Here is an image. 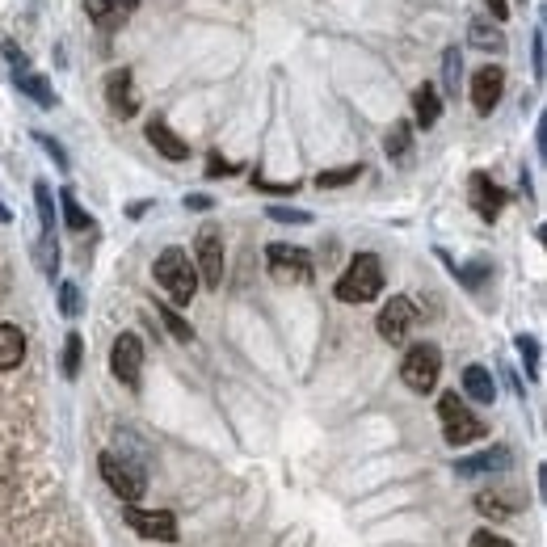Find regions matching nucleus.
Returning a JSON list of instances; mask_svg holds the SVG:
<instances>
[{
	"mask_svg": "<svg viewBox=\"0 0 547 547\" xmlns=\"http://www.w3.org/2000/svg\"><path fill=\"white\" fill-rule=\"evenodd\" d=\"M156 282H160V291H165L173 303H190L198 295V270H194V261L186 249H165L156 257V266H152Z\"/></svg>",
	"mask_w": 547,
	"mask_h": 547,
	"instance_id": "1",
	"label": "nucleus"
},
{
	"mask_svg": "<svg viewBox=\"0 0 547 547\" xmlns=\"http://www.w3.org/2000/svg\"><path fill=\"white\" fill-rule=\"evenodd\" d=\"M379 291H383V266L375 253H358L333 287V295L341 303H371V299H379Z\"/></svg>",
	"mask_w": 547,
	"mask_h": 547,
	"instance_id": "2",
	"label": "nucleus"
},
{
	"mask_svg": "<svg viewBox=\"0 0 547 547\" xmlns=\"http://www.w3.org/2000/svg\"><path fill=\"white\" fill-rule=\"evenodd\" d=\"M438 417H442V438H447L451 447H472V442H480L484 430H489V425L459 400V392H447L438 400Z\"/></svg>",
	"mask_w": 547,
	"mask_h": 547,
	"instance_id": "3",
	"label": "nucleus"
},
{
	"mask_svg": "<svg viewBox=\"0 0 547 547\" xmlns=\"http://www.w3.org/2000/svg\"><path fill=\"white\" fill-rule=\"evenodd\" d=\"M438 375H442V350L434 346V341H417V346H409V354H404V362H400L404 388L425 396V392L438 388Z\"/></svg>",
	"mask_w": 547,
	"mask_h": 547,
	"instance_id": "4",
	"label": "nucleus"
},
{
	"mask_svg": "<svg viewBox=\"0 0 547 547\" xmlns=\"http://www.w3.org/2000/svg\"><path fill=\"white\" fill-rule=\"evenodd\" d=\"M97 463H101V480H106L110 489H114V497H123L127 505H131L135 497H144V493H148V472L139 468L135 459H118V455L106 451Z\"/></svg>",
	"mask_w": 547,
	"mask_h": 547,
	"instance_id": "5",
	"label": "nucleus"
},
{
	"mask_svg": "<svg viewBox=\"0 0 547 547\" xmlns=\"http://www.w3.org/2000/svg\"><path fill=\"white\" fill-rule=\"evenodd\" d=\"M110 371L123 388L139 392V379H144V341L135 333H118L110 346Z\"/></svg>",
	"mask_w": 547,
	"mask_h": 547,
	"instance_id": "6",
	"label": "nucleus"
},
{
	"mask_svg": "<svg viewBox=\"0 0 547 547\" xmlns=\"http://www.w3.org/2000/svg\"><path fill=\"white\" fill-rule=\"evenodd\" d=\"M194 257H198V278L207 287H224V232L215 224H202L198 240H194Z\"/></svg>",
	"mask_w": 547,
	"mask_h": 547,
	"instance_id": "7",
	"label": "nucleus"
},
{
	"mask_svg": "<svg viewBox=\"0 0 547 547\" xmlns=\"http://www.w3.org/2000/svg\"><path fill=\"white\" fill-rule=\"evenodd\" d=\"M266 266L278 282H312V253L299 245H266Z\"/></svg>",
	"mask_w": 547,
	"mask_h": 547,
	"instance_id": "8",
	"label": "nucleus"
},
{
	"mask_svg": "<svg viewBox=\"0 0 547 547\" xmlns=\"http://www.w3.org/2000/svg\"><path fill=\"white\" fill-rule=\"evenodd\" d=\"M123 518H127V526L135 535H144V539H156V543H177V518L169 514V510H139V505L131 501L127 510H123Z\"/></svg>",
	"mask_w": 547,
	"mask_h": 547,
	"instance_id": "9",
	"label": "nucleus"
},
{
	"mask_svg": "<svg viewBox=\"0 0 547 547\" xmlns=\"http://www.w3.org/2000/svg\"><path fill=\"white\" fill-rule=\"evenodd\" d=\"M413 320H417L413 299H409V295H392V299H388V303H383V308H379L375 329H379V337H383V341H392V346H400V341L409 337Z\"/></svg>",
	"mask_w": 547,
	"mask_h": 547,
	"instance_id": "10",
	"label": "nucleus"
},
{
	"mask_svg": "<svg viewBox=\"0 0 547 547\" xmlns=\"http://www.w3.org/2000/svg\"><path fill=\"white\" fill-rule=\"evenodd\" d=\"M468 202H472V211L484 219V224H493V219L501 215V207L510 202V194H505L489 173H472V181H468Z\"/></svg>",
	"mask_w": 547,
	"mask_h": 547,
	"instance_id": "11",
	"label": "nucleus"
},
{
	"mask_svg": "<svg viewBox=\"0 0 547 547\" xmlns=\"http://www.w3.org/2000/svg\"><path fill=\"white\" fill-rule=\"evenodd\" d=\"M505 97V68L497 64H484L476 76H472V106L476 114H493Z\"/></svg>",
	"mask_w": 547,
	"mask_h": 547,
	"instance_id": "12",
	"label": "nucleus"
},
{
	"mask_svg": "<svg viewBox=\"0 0 547 547\" xmlns=\"http://www.w3.org/2000/svg\"><path fill=\"white\" fill-rule=\"evenodd\" d=\"M139 9V0H85V13L89 22L101 30V34H114L127 26V17Z\"/></svg>",
	"mask_w": 547,
	"mask_h": 547,
	"instance_id": "13",
	"label": "nucleus"
},
{
	"mask_svg": "<svg viewBox=\"0 0 547 547\" xmlns=\"http://www.w3.org/2000/svg\"><path fill=\"white\" fill-rule=\"evenodd\" d=\"M106 101L118 118H135L139 114V93H135V80H131V68H114L106 76Z\"/></svg>",
	"mask_w": 547,
	"mask_h": 547,
	"instance_id": "14",
	"label": "nucleus"
},
{
	"mask_svg": "<svg viewBox=\"0 0 547 547\" xmlns=\"http://www.w3.org/2000/svg\"><path fill=\"white\" fill-rule=\"evenodd\" d=\"M514 463L510 447H489V451H480V455H468V459H459L455 463V472L463 480H472V476H493V472H505Z\"/></svg>",
	"mask_w": 547,
	"mask_h": 547,
	"instance_id": "15",
	"label": "nucleus"
},
{
	"mask_svg": "<svg viewBox=\"0 0 547 547\" xmlns=\"http://www.w3.org/2000/svg\"><path fill=\"white\" fill-rule=\"evenodd\" d=\"M144 135H148V144H152L160 156H165V160H190V144L165 123V118H152Z\"/></svg>",
	"mask_w": 547,
	"mask_h": 547,
	"instance_id": "16",
	"label": "nucleus"
},
{
	"mask_svg": "<svg viewBox=\"0 0 547 547\" xmlns=\"http://www.w3.org/2000/svg\"><path fill=\"white\" fill-rule=\"evenodd\" d=\"M468 43H472L476 51H489V55L510 51V38H505L501 22H493V17H472V26H468Z\"/></svg>",
	"mask_w": 547,
	"mask_h": 547,
	"instance_id": "17",
	"label": "nucleus"
},
{
	"mask_svg": "<svg viewBox=\"0 0 547 547\" xmlns=\"http://www.w3.org/2000/svg\"><path fill=\"white\" fill-rule=\"evenodd\" d=\"M413 114H417V127L421 131H434L438 118H442V93L434 85H421L413 93Z\"/></svg>",
	"mask_w": 547,
	"mask_h": 547,
	"instance_id": "18",
	"label": "nucleus"
},
{
	"mask_svg": "<svg viewBox=\"0 0 547 547\" xmlns=\"http://www.w3.org/2000/svg\"><path fill=\"white\" fill-rule=\"evenodd\" d=\"M463 396H472L476 404H493V400H497V383H493L489 371L480 367V362L463 367Z\"/></svg>",
	"mask_w": 547,
	"mask_h": 547,
	"instance_id": "19",
	"label": "nucleus"
},
{
	"mask_svg": "<svg viewBox=\"0 0 547 547\" xmlns=\"http://www.w3.org/2000/svg\"><path fill=\"white\" fill-rule=\"evenodd\" d=\"M22 358H26V333L17 324H0V371L22 367Z\"/></svg>",
	"mask_w": 547,
	"mask_h": 547,
	"instance_id": "20",
	"label": "nucleus"
},
{
	"mask_svg": "<svg viewBox=\"0 0 547 547\" xmlns=\"http://www.w3.org/2000/svg\"><path fill=\"white\" fill-rule=\"evenodd\" d=\"M13 85H17V93H26L34 106H43V110L55 106V89L47 85V76H38V72H13Z\"/></svg>",
	"mask_w": 547,
	"mask_h": 547,
	"instance_id": "21",
	"label": "nucleus"
},
{
	"mask_svg": "<svg viewBox=\"0 0 547 547\" xmlns=\"http://www.w3.org/2000/svg\"><path fill=\"white\" fill-rule=\"evenodd\" d=\"M476 510L489 514V518H505V514L522 510V497L518 493H480L476 497Z\"/></svg>",
	"mask_w": 547,
	"mask_h": 547,
	"instance_id": "22",
	"label": "nucleus"
},
{
	"mask_svg": "<svg viewBox=\"0 0 547 547\" xmlns=\"http://www.w3.org/2000/svg\"><path fill=\"white\" fill-rule=\"evenodd\" d=\"M59 207H64V224L72 228V232H89L93 228V215H85V207L76 202V194L64 186L59 190Z\"/></svg>",
	"mask_w": 547,
	"mask_h": 547,
	"instance_id": "23",
	"label": "nucleus"
},
{
	"mask_svg": "<svg viewBox=\"0 0 547 547\" xmlns=\"http://www.w3.org/2000/svg\"><path fill=\"white\" fill-rule=\"evenodd\" d=\"M459 80H463V51L447 47L442 51V89H447V97H459Z\"/></svg>",
	"mask_w": 547,
	"mask_h": 547,
	"instance_id": "24",
	"label": "nucleus"
},
{
	"mask_svg": "<svg viewBox=\"0 0 547 547\" xmlns=\"http://www.w3.org/2000/svg\"><path fill=\"white\" fill-rule=\"evenodd\" d=\"M413 148V127L409 123H392V131L383 135V152H388L392 160H404Z\"/></svg>",
	"mask_w": 547,
	"mask_h": 547,
	"instance_id": "25",
	"label": "nucleus"
},
{
	"mask_svg": "<svg viewBox=\"0 0 547 547\" xmlns=\"http://www.w3.org/2000/svg\"><path fill=\"white\" fill-rule=\"evenodd\" d=\"M34 261H38V270H43L47 278H55V270H59V240H55L51 232L38 236V245H34Z\"/></svg>",
	"mask_w": 547,
	"mask_h": 547,
	"instance_id": "26",
	"label": "nucleus"
},
{
	"mask_svg": "<svg viewBox=\"0 0 547 547\" xmlns=\"http://www.w3.org/2000/svg\"><path fill=\"white\" fill-rule=\"evenodd\" d=\"M34 207H38V224H43V232L55 236V198H51L47 181H34Z\"/></svg>",
	"mask_w": 547,
	"mask_h": 547,
	"instance_id": "27",
	"label": "nucleus"
},
{
	"mask_svg": "<svg viewBox=\"0 0 547 547\" xmlns=\"http://www.w3.org/2000/svg\"><path fill=\"white\" fill-rule=\"evenodd\" d=\"M362 177V165H346V169H324L320 177H316V186L320 190H337V186H350V181H358Z\"/></svg>",
	"mask_w": 547,
	"mask_h": 547,
	"instance_id": "28",
	"label": "nucleus"
},
{
	"mask_svg": "<svg viewBox=\"0 0 547 547\" xmlns=\"http://www.w3.org/2000/svg\"><path fill=\"white\" fill-rule=\"evenodd\" d=\"M156 316L165 320V329H169L177 341H194V329H190V324L177 316V308H169V303H156Z\"/></svg>",
	"mask_w": 547,
	"mask_h": 547,
	"instance_id": "29",
	"label": "nucleus"
},
{
	"mask_svg": "<svg viewBox=\"0 0 547 547\" xmlns=\"http://www.w3.org/2000/svg\"><path fill=\"white\" fill-rule=\"evenodd\" d=\"M80 354H85V341H80V333H68V341H64V379L80 375Z\"/></svg>",
	"mask_w": 547,
	"mask_h": 547,
	"instance_id": "30",
	"label": "nucleus"
},
{
	"mask_svg": "<svg viewBox=\"0 0 547 547\" xmlns=\"http://www.w3.org/2000/svg\"><path fill=\"white\" fill-rule=\"evenodd\" d=\"M514 346H518V354H522V362H526V375L539 379V341L522 333V337H514Z\"/></svg>",
	"mask_w": 547,
	"mask_h": 547,
	"instance_id": "31",
	"label": "nucleus"
},
{
	"mask_svg": "<svg viewBox=\"0 0 547 547\" xmlns=\"http://www.w3.org/2000/svg\"><path fill=\"white\" fill-rule=\"evenodd\" d=\"M34 144L43 148V152H47V156H51V160H55V165L64 169V173L72 169V160H68V152H64V144H59V139H51V135H43V131H34Z\"/></svg>",
	"mask_w": 547,
	"mask_h": 547,
	"instance_id": "32",
	"label": "nucleus"
},
{
	"mask_svg": "<svg viewBox=\"0 0 547 547\" xmlns=\"http://www.w3.org/2000/svg\"><path fill=\"white\" fill-rule=\"evenodd\" d=\"M59 312H64L68 320L80 316V287L76 282H59Z\"/></svg>",
	"mask_w": 547,
	"mask_h": 547,
	"instance_id": "33",
	"label": "nucleus"
},
{
	"mask_svg": "<svg viewBox=\"0 0 547 547\" xmlns=\"http://www.w3.org/2000/svg\"><path fill=\"white\" fill-rule=\"evenodd\" d=\"M266 215L274 224H312V211H303V207H266Z\"/></svg>",
	"mask_w": 547,
	"mask_h": 547,
	"instance_id": "34",
	"label": "nucleus"
},
{
	"mask_svg": "<svg viewBox=\"0 0 547 547\" xmlns=\"http://www.w3.org/2000/svg\"><path fill=\"white\" fill-rule=\"evenodd\" d=\"M468 547H514V543H510V539H501V535H493V531H476Z\"/></svg>",
	"mask_w": 547,
	"mask_h": 547,
	"instance_id": "35",
	"label": "nucleus"
},
{
	"mask_svg": "<svg viewBox=\"0 0 547 547\" xmlns=\"http://www.w3.org/2000/svg\"><path fill=\"white\" fill-rule=\"evenodd\" d=\"M5 55H9V64H13V72H30V59H26V51L17 47V43H5Z\"/></svg>",
	"mask_w": 547,
	"mask_h": 547,
	"instance_id": "36",
	"label": "nucleus"
},
{
	"mask_svg": "<svg viewBox=\"0 0 547 547\" xmlns=\"http://www.w3.org/2000/svg\"><path fill=\"white\" fill-rule=\"evenodd\" d=\"M531 59H535V80H543V26L535 30V43H531Z\"/></svg>",
	"mask_w": 547,
	"mask_h": 547,
	"instance_id": "37",
	"label": "nucleus"
},
{
	"mask_svg": "<svg viewBox=\"0 0 547 547\" xmlns=\"http://www.w3.org/2000/svg\"><path fill=\"white\" fill-rule=\"evenodd\" d=\"M253 186H257V190H270V194H295V181H291V186H282V181H261V177H253Z\"/></svg>",
	"mask_w": 547,
	"mask_h": 547,
	"instance_id": "38",
	"label": "nucleus"
},
{
	"mask_svg": "<svg viewBox=\"0 0 547 547\" xmlns=\"http://www.w3.org/2000/svg\"><path fill=\"white\" fill-rule=\"evenodd\" d=\"M211 194H186V211H211Z\"/></svg>",
	"mask_w": 547,
	"mask_h": 547,
	"instance_id": "39",
	"label": "nucleus"
},
{
	"mask_svg": "<svg viewBox=\"0 0 547 547\" xmlns=\"http://www.w3.org/2000/svg\"><path fill=\"white\" fill-rule=\"evenodd\" d=\"M219 173H236V165H228L224 156H211V165H207V177H219Z\"/></svg>",
	"mask_w": 547,
	"mask_h": 547,
	"instance_id": "40",
	"label": "nucleus"
},
{
	"mask_svg": "<svg viewBox=\"0 0 547 547\" xmlns=\"http://www.w3.org/2000/svg\"><path fill=\"white\" fill-rule=\"evenodd\" d=\"M489 17L493 22H505V17H510V0H489Z\"/></svg>",
	"mask_w": 547,
	"mask_h": 547,
	"instance_id": "41",
	"label": "nucleus"
},
{
	"mask_svg": "<svg viewBox=\"0 0 547 547\" xmlns=\"http://www.w3.org/2000/svg\"><path fill=\"white\" fill-rule=\"evenodd\" d=\"M148 207H152V202H135V207H127V215H131V219H139V215H144Z\"/></svg>",
	"mask_w": 547,
	"mask_h": 547,
	"instance_id": "42",
	"label": "nucleus"
},
{
	"mask_svg": "<svg viewBox=\"0 0 547 547\" xmlns=\"http://www.w3.org/2000/svg\"><path fill=\"white\" fill-rule=\"evenodd\" d=\"M9 219H13V211L5 207V202H0V224H9Z\"/></svg>",
	"mask_w": 547,
	"mask_h": 547,
	"instance_id": "43",
	"label": "nucleus"
}]
</instances>
